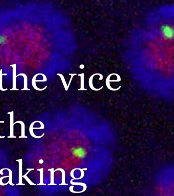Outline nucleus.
<instances>
[{
  "label": "nucleus",
  "instance_id": "10",
  "mask_svg": "<svg viewBox=\"0 0 174 196\" xmlns=\"http://www.w3.org/2000/svg\"><path fill=\"white\" fill-rule=\"evenodd\" d=\"M38 122L40 124V125H41V127H39V128H33V129H43L44 128V124H43V123H42L41 122H40V121H38Z\"/></svg>",
  "mask_w": 174,
  "mask_h": 196
},
{
  "label": "nucleus",
  "instance_id": "1",
  "mask_svg": "<svg viewBox=\"0 0 174 196\" xmlns=\"http://www.w3.org/2000/svg\"><path fill=\"white\" fill-rule=\"evenodd\" d=\"M161 33L163 36L167 39L173 38L174 36V30L169 25H164L161 28Z\"/></svg>",
  "mask_w": 174,
  "mask_h": 196
},
{
  "label": "nucleus",
  "instance_id": "3",
  "mask_svg": "<svg viewBox=\"0 0 174 196\" xmlns=\"http://www.w3.org/2000/svg\"><path fill=\"white\" fill-rule=\"evenodd\" d=\"M36 122H37V121H35V122H33L31 124V125H30V127L29 132H30V134H31V135L32 136H33V137H34V138H41V137H42L44 136V133H43V135H41V136H36V135H35L34 134V132H33V126L34 125L35 123H36Z\"/></svg>",
  "mask_w": 174,
  "mask_h": 196
},
{
  "label": "nucleus",
  "instance_id": "5",
  "mask_svg": "<svg viewBox=\"0 0 174 196\" xmlns=\"http://www.w3.org/2000/svg\"><path fill=\"white\" fill-rule=\"evenodd\" d=\"M13 119L12 118V115L11 114V120H10V136H8V138H16V136L13 135V126L14 123Z\"/></svg>",
  "mask_w": 174,
  "mask_h": 196
},
{
  "label": "nucleus",
  "instance_id": "6",
  "mask_svg": "<svg viewBox=\"0 0 174 196\" xmlns=\"http://www.w3.org/2000/svg\"><path fill=\"white\" fill-rule=\"evenodd\" d=\"M27 170L28 171L27 172V173L25 175H23V176H22V177H23V178H25L27 181H28V182L30 184H31V185H35V184H34L33 183V182H31V181L29 179V178H28V177L27 176V175L30 172V171H32V170H34V168H27Z\"/></svg>",
  "mask_w": 174,
  "mask_h": 196
},
{
  "label": "nucleus",
  "instance_id": "2",
  "mask_svg": "<svg viewBox=\"0 0 174 196\" xmlns=\"http://www.w3.org/2000/svg\"><path fill=\"white\" fill-rule=\"evenodd\" d=\"M16 161H19V183L17 184V185H24V184L22 183V159H19V160H16Z\"/></svg>",
  "mask_w": 174,
  "mask_h": 196
},
{
  "label": "nucleus",
  "instance_id": "4",
  "mask_svg": "<svg viewBox=\"0 0 174 196\" xmlns=\"http://www.w3.org/2000/svg\"><path fill=\"white\" fill-rule=\"evenodd\" d=\"M16 123H20L21 125H22V130H21V131H22V132H21V133H22V135H21L20 136V138H27L28 137L25 136V124L24 123H23L22 121H17L16 123H14V125L16 124Z\"/></svg>",
  "mask_w": 174,
  "mask_h": 196
},
{
  "label": "nucleus",
  "instance_id": "11",
  "mask_svg": "<svg viewBox=\"0 0 174 196\" xmlns=\"http://www.w3.org/2000/svg\"><path fill=\"white\" fill-rule=\"evenodd\" d=\"M5 170V168H3V169H2L1 171H0V174H1V175H3L4 174H3V173L2 172V171H3V170Z\"/></svg>",
  "mask_w": 174,
  "mask_h": 196
},
{
  "label": "nucleus",
  "instance_id": "8",
  "mask_svg": "<svg viewBox=\"0 0 174 196\" xmlns=\"http://www.w3.org/2000/svg\"><path fill=\"white\" fill-rule=\"evenodd\" d=\"M43 168H40V169H38L37 170L38 171H40V184L38 185H45L43 183Z\"/></svg>",
  "mask_w": 174,
  "mask_h": 196
},
{
  "label": "nucleus",
  "instance_id": "9",
  "mask_svg": "<svg viewBox=\"0 0 174 196\" xmlns=\"http://www.w3.org/2000/svg\"><path fill=\"white\" fill-rule=\"evenodd\" d=\"M8 177V176H4V177H1V178H0V185H6V184H7L8 183H9V182H8L7 183H6V184H4L2 182V179H4V178H6V177Z\"/></svg>",
  "mask_w": 174,
  "mask_h": 196
},
{
  "label": "nucleus",
  "instance_id": "12",
  "mask_svg": "<svg viewBox=\"0 0 174 196\" xmlns=\"http://www.w3.org/2000/svg\"><path fill=\"white\" fill-rule=\"evenodd\" d=\"M5 136H1V135H0V138H1V139H2V138H5Z\"/></svg>",
  "mask_w": 174,
  "mask_h": 196
},
{
  "label": "nucleus",
  "instance_id": "7",
  "mask_svg": "<svg viewBox=\"0 0 174 196\" xmlns=\"http://www.w3.org/2000/svg\"><path fill=\"white\" fill-rule=\"evenodd\" d=\"M5 170H7L9 171V181H8L9 183L11 185H14L13 184H12V173L11 170L7 168H5Z\"/></svg>",
  "mask_w": 174,
  "mask_h": 196
}]
</instances>
